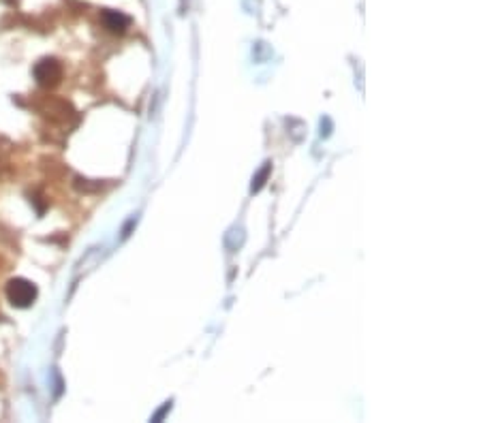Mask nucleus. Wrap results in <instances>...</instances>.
<instances>
[{"instance_id":"1","label":"nucleus","mask_w":481,"mask_h":423,"mask_svg":"<svg viewBox=\"0 0 481 423\" xmlns=\"http://www.w3.org/2000/svg\"><path fill=\"white\" fill-rule=\"evenodd\" d=\"M5 293H7V299H9L11 306H15V308H30L34 303L36 293H39V291H36V287L30 280H26V278H11L7 282Z\"/></svg>"},{"instance_id":"2","label":"nucleus","mask_w":481,"mask_h":423,"mask_svg":"<svg viewBox=\"0 0 481 423\" xmlns=\"http://www.w3.org/2000/svg\"><path fill=\"white\" fill-rule=\"evenodd\" d=\"M34 80L43 88H56L62 82V64L56 58H43L34 64Z\"/></svg>"},{"instance_id":"3","label":"nucleus","mask_w":481,"mask_h":423,"mask_svg":"<svg viewBox=\"0 0 481 423\" xmlns=\"http://www.w3.org/2000/svg\"><path fill=\"white\" fill-rule=\"evenodd\" d=\"M101 22L105 24V28L114 34H122L129 26H131V17L120 13V11H112V9H105L101 13Z\"/></svg>"},{"instance_id":"4","label":"nucleus","mask_w":481,"mask_h":423,"mask_svg":"<svg viewBox=\"0 0 481 423\" xmlns=\"http://www.w3.org/2000/svg\"><path fill=\"white\" fill-rule=\"evenodd\" d=\"M270 171H272V163H266V165L261 167V171H259V173L252 178V186H250L252 192H259V190H261V188L266 186V182H268V178H270Z\"/></svg>"},{"instance_id":"5","label":"nucleus","mask_w":481,"mask_h":423,"mask_svg":"<svg viewBox=\"0 0 481 423\" xmlns=\"http://www.w3.org/2000/svg\"><path fill=\"white\" fill-rule=\"evenodd\" d=\"M169 408H171V402H165V406H163V408H161V410H159V413H157L155 417H152V421H159V419H161V417H163V415H165V413H167Z\"/></svg>"},{"instance_id":"6","label":"nucleus","mask_w":481,"mask_h":423,"mask_svg":"<svg viewBox=\"0 0 481 423\" xmlns=\"http://www.w3.org/2000/svg\"><path fill=\"white\" fill-rule=\"evenodd\" d=\"M5 3H9V5H13V3H15V0H5Z\"/></svg>"}]
</instances>
